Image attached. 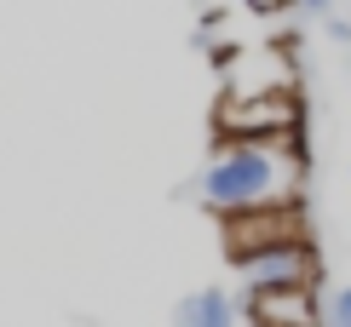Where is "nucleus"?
Wrapping results in <instances>:
<instances>
[{
	"label": "nucleus",
	"instance_id": "0eeeda50",
	"mask_svg": "<svg viewBox=\"0 0 351 327\" xmlns=\"http://www.w3.org/2000/svg\"><path fill=\"white\" fill-rule=\"evenodd\" d=\"M323 327H351V287H340V293L323 304Z\"/></svg>",
	"mask_w": 351,
	"mask_h": 327
},
{
	"label": "nucleus",
	"instance_id": "423d86ee",
	"mask_svg": "<svg viewBox=\"0 0 351 327\" xmlns=\"http://www.w3.org/2000/svg\"><path fill=\"white\" fill-rule=\"evenodd\" d=\"M237 316H242V304L219 287H202L173 304V327H237Z\"/></svg>",
	"mask_w": 351,
	"mask_h": 327
},
{
	"label": "nucleus",
	"instance_id": "7ed1b4c3",
	"mask_svg": "<svg viewBox=\"0 0 351 327\" xmlns=\"http://www.w3.org/2000/svg\"><path fill=\"white\" fill-rule=\"evenodd\" d=\"M237 270H242L247 293H294V287H311L317 281V259H311L305 241H282V247H265V252L237 259Z\"/></svg>",
	"mask_w": 351,
	"mask_h": 327
},
{
	"label": "nucleus",
	"instance_id": "f257e3e1",
	"mask_svg": "<svg viewBox=\"0 0 351 327\" xmlns=\"http://www.w3.org/2000/svg\"><path fill=\"white\" fill-rule=\"evenodd\" d=\"M300 155L294 144H219L202 167V207L219 218L300 207Z\"/></svg>",
	"mask_w": 351,
	"mask_h": 327
},
{
	"label": "nucleus",
	"instance_id": "6e6552de",
	"mask_svg": "<svg viewBox=\"0 0 351 327\" xmlns=\"http://www.w3.org/2000/svg\"><path fill=\"white\" fill-rule=\"evenodd\" d=\"M305 12H317V18H323V12H334V0H300Z\"/></svg>",
	"mask_w": 351,
	"mask_h": 327
},
{
	"label": "nucleus",
	"instance_id": "39448f33",
	"mask_svg": "<svg viewBox=\"0 0 351 327\" xmlns=\"http://www.w3.org/2000/svg\"><path fill=\"white\" fill-rule=\"evenodd\" d=\"M242 310L254 316L259 327H317V299L311 287H294V293H247Z\"/></svg>",
	"mask_w": 351,
	"mask_h": 327
},
{
	"label": "nucleus",
	"instance_id": "f03ea898",
	"mask_svg": "<svg viewBox=\"0 0 351 327\" xmlns=\"http://www.w3.org/2000/svg\"><path fill=\"white\" fill-rule=\"evenodd\" d=\"M300 132V103L288 92H259V98H230L219 103V144H294Z\"/></svg>",
	"mask_w": 351,
	"mask_h": 327
},
{
	"label": "nucleus",
	"instance_id": "20e7f679",
	"mask_svg": "<svg viewBox=\"0 0 351 327\" xmlns=\"http://www.w3.org/2000/svg\"><path fill=\"white\" fill-rule=\"evenodd\" d=\"M282 241H305L300 207H265V213L225 218V247H230V259H247V252H265V247H282Z\"/></svg>",
	"mask_w": 351,
	"mask_h": 327
}]
</instances>
